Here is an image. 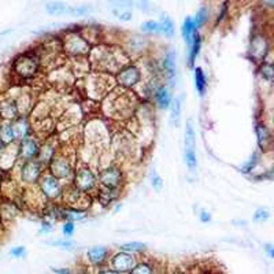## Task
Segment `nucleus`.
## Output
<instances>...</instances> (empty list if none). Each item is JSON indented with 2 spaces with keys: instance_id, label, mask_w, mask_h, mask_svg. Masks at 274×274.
Listing matches in <instances>:
<instances>
[{
  "instance_id": "nucleus-1",
  "label": "nucleus",
  "mask_w": 274,
  "mask_h": 274,
  "mask_svg": "<svg viewBox=\"0 0 274 274\" xmlns=\"http://www.w3.org/2000/svg\"><path fill=\"white\" fill-rule=\"evenodd\" d=\"M40 69V57L36 51H28L15 58L13 71L21 78H32Z\"/></svg>"
},
{
  "instance_id": "nucleus-2",
  "label": "nucleus",
  "mask_w": 274,
  "mask_h": 274,
  "mask_svg": "<svg viewBox=\"0 0 274 274\" xmlns=\"http://www.w3.org/2000/svg\"><path fill=\"white\" fill-rule=\"evenodd\" d=\"M185 163L192 173L196 171L198 167V156H196V139H195V128L192 119H188L187 129H185Z\"/></svg>"
},
{
  "instance_id": "nucleus-3",
  "label": "nucleus",
  "mask_w": 274,
  "mask_h": 274,
  "mask_svg": "<svg viewBox=\"0 0 274 274\" xmlns=\"http://www.w3.org/2000/svg\"><path fill=\"white\" fill-rule=\"evenodd\" d=\"M98 184V178L89 167H80L78 170L74 173V178H73V187L80 192V194H89L92 189L96 188Z\"/></svg>"
},
{
  "instance_id": "nucleus-4",
  "label": "nucleus",
  "mask_w": 274,
  "mask_h": 274,
  "mask_svg": "<svg viewBox=\"0 0 274 274\" xmlns=\"http://www.w3.org/2000/svg\"><path fill=\"white\" fill-rule=\"evenodd\" d=\"M44 165L38 159H32V161H24L21 165V181L24 184L33 185L37 184L40 177L44 174Z\"/></svg>"
},
{
  "instance_id": "nucleus-5",
  "label": "nucleus",
  "mask_w": 274,
  "mask_h": 274,
  "mask_svg": "<svg viewBox=\"0 0 274 274\" xmlns=\"http://www.w3.org/2000/svg\"><path fill=\"white\" fill-rule=\"evenodd\" d=\"M38 187L44 198L50 199V200H57V199L63 196V185L58 178H55L51 174H43L38 180Z\"/></svg>"
},
{
  "instance_id": "nucleus-6",
  "label": "nucleus",
  "mask_w": 274,
  "mask_h": 274,
  "mask_svg": "<svg viewBox=\"0 0 274 274\" xmlns=\"http://www.w3.org/2000/svg\"><path fill=\"white\" fill-rule=\"evenodd\" d=\"M99 182L102 188L119 189L123 182V173L117 166H109L99 173Z\"/></svg>"
},
{
  "instance_id": "nucleus-7",
  "label": "nucleus",
  "mask_w": 274,
  "mask_h": 274,
  "mask_svg": "<svg viewBox=\"0 0 274 274\" xmlns=\"http://www.w3.org/2000/svg\"><path fill=\"white\" fill-rule=\"evenodd\" d=\"M50 167V174L54 175L58 180H65L69 178L73 174V166H71L70 161L67 159L66 156L63 155H55L52 158V161L48 163Z\"/></svg>"
},
{
  "instance_id": "nucleus-8",
  "label": "nucleus",
  "mask_w": 274,
  "mask_h": 274,
  "mask_svg": "<svg viewBox=\"0 0 274 274\" xmlns=\"http://www.w3.org/2000/svg\"><path fill=\"white\" fill-rule=\"evenodd\" d=\"M142 81V71L134 65L126 66L117 74V82L123 88H134Z\"/></svg>"
},
{
  "instance_id": "nucleus-9",
  "label": "nucleus",
  "mask_w": 274,
  "mask_h": 274,
  "mask_svg": "<svg viewBox=\"0 0 274 274\" xmlns=\"http://www.w3.org/2000/svg\"><path fill=\"white\" fill-rule=\"evenodd\" d=\"M136 263L137 260L133 256V254H129V252H125V251H119V252L111 256V267H113V270L121 274L129 273Z\"/></svg>"
},
{
  "instance_id": "nucleus-10",
  "label": "nucleus",
  "mask_w": 274,
  "mask_h": 274,
  "mask_svg": "<svg viewBox=\"0 0 274 274\" xmlns=\"http://www.w3.org/2000/svg\"><path fill=\"white\" fill-rule=\"evenodd\" d=\"M267 52H269V41L265 36L256 34L251 38L250 48H248L251 59H254L255 62H263Z\"/></svg>"
},
{
  "instance_id": "nucleus-11",
  "label": "nucleus",
  "mask_w": 274,
  "mask_h": 274,
  "mask_svg": "<svg viewBox=\"0 0 274 274\" xmlns=\"http://www.w3.org/2000/svg\"><path fill=\"white\" fill-rule=\"evenodd\" d=\"M38 152H40V144L34 137H26L19 142L18 156L22 161H32L37 159Z\"/></svg>"
},
{
  "instance_id": "nucleus-12",
  "label": "nucleus",
  "mask_w": 274,
  "mask_h": 274,
  "mask_svg": "<svg viewBox=\"0 0 274 274\" xmlns=\"http://www.w3.org/2000/svg\"><path fill=\"white\" fill-rule=\"evenodd\" d=\"M65 48L73 55H84L89 51V43L78 34H71L65 41Z\"/></svg>"
},
{
  "instance_id": "nucleus-13",
  "label": "nucleus",
  "mask_w": 274,
  "mask_h": 274,
  "mask_svg": "<svg viewBox=\"0 0 274 274\" xmlns=\"http://www.w3.org/2000/svg\"><path fill=\"white\" fill-rule=\"evenodd\" d=\"M109 255L110 250L107 247L103 246H95L86 251V258L89 260V263L90 265L96 266V267L103 266L104 263L109 260Z\"/></svg>"
},
{
  "instance_id": "nucleus-14",
  "label": "nucleus",
  "mask_w": 274,
  "mask_h": 274,
  "mask_svg": "<svg viewBox=\"0 0 274 274\" xmlns=\"http://www.w3.org/2000/svg\"><path fill=\"white\" fill-rule=\"evenodd\" d=\"M19 107L18 103L11 98H6V99L0 100V117L7 121L11 119H17L19 117Z\"/></svg>"
},
{
  "instance_id": "nucleus-15",
  "label": "nucleus",
  "mask_w": 274,
  "mask_h": 274,
  "mask_svg": "<svg viewBox=\"0 0 274 274\" xmlns=\"http://www.w3.org/2000/svg\"><path fill=\"white\" fill-rule=\"evenodd\" d=\"M175 52L173 50L167 51L163 57V61H162V67L165 70L166 76L167 78L170 80L171 85H174V80H175V74H177V67H175Z\"/></svg>"
},
{
  "instance_id": "nucleus-16",
  "label": "nucleus",
  "mask_w": 274,
  "mask_h": 274,
  "mask_svg": "<svg viewBox=\"0 0 274 274\" xmlns=\"http://www.w3.org/2000/svg\"><path fill=\"white\" fill-rule=\"evenodd\" d=\"M13 129H14L15 140H19V142L26 139V137H30V133H32L30 123L22 115H19L18 118L15 119V122L13 123Z\"/></svg>"
},
{
  "instance_id": "nucleus-17",
  "label": "nucleus",
  "mask_w": 274,
  "mask_h": 274,
  "mask_svg": "<svg viewBox=\"0 0 274 274\" xmlns=\"http://www.w3.org/2000/svg\"><path fill=\"white\" fill-rule=\"evenodd\" d=\"M256 136H258V144L262 151H269L271 147V133L265 123H258L255 128Z\"/></svg>"
},
{
  "instance_id": "nucleus-18",
  "label": "nucleus",
  "mask_w": 274,
  "mask_h": 274,
  "mask_svg": "<svg viewBox=\"0 0 274 274\" xmlns=\"http://www.w3.org/2000/svg\"><path fill=\"white\" fill-rule=\"evenodd\" d=\"M154 98L158 104V107L162 110H166L170 107L171 104V95L170 90L166 85H159L154 90Z\"/></svg>"
},
{
  "instance_id": "nucleus-19",
  "label": "nucleus",
  "mask_w": 274,
  "mask_h": 274,
  "mask_svg": "<svg viewBox=\"0 0 274 274\" xmlns=\"http://www.w3.org/2000/svg\"><path fill=\"white\" fill-rule=\"evenodd\" d=\"M55 155H57L55 143L52 142V140H48V142L44 143L43 146H40V152H38L37 159L45 166L52 161V158Z\"/></svg>"
},
{
  "instance_id": "nucleus-20",
  "label": "nucleus",
  "mask_w": 274,
  "mask_h": 274,
  "mask_svg": "<svg viewBox=\"0 0 274 274\" xmlns=\"http://www.w3.org/2000/svg\"><path fill=\"white\" fill-rule=\"evenodd\" d=\"M191 50H189V57H188V66L192 69L195 65V61L198 58L200 48H202V37L198 32H195L194 37H192V43H191Z\"/></svg>"
},
{
  "instance_id": "nucleus-21",
  "label": "nucleus",
  "mask_w": 274,
  "mask_h": 274,
  "mask_svg": "<svg viewBox=\"0 0 274 274\" xmlns=\"http://www.w3.org/2000/svg\"><path fill=\"white\" fill-rule=\"evenodd\" d=\"M86 217V213L84 210L76 207H66L61 208V218H65L66 221L74 222V221H81Z\"/></svg>"
},
{
  "instance_id": "nucleus-22",
  "label": "nucleus",
  "mask_w": 274,
  "mask_h": 274,
  "mask_svg": "<svg viewBox=\"0 0 274 274\" xmlns=\"http://www.w3.org/2000/svg\"><path fill=\"white\" fill-rule=\"evenodd\" d=\"M195 86L200 96H204L207 89V78L202 67H195Z\"/></svg>"
},
{
  "instance_id": "nucleus-23",
  "label": "nucleus",
  "mask_w": 274,
  "mask_h": 274,
  "mask_svg": "<svg viewBox=\"0 0 274 274\" xmlns=\"http://www.w3.org/2000/svg\"><path fill=\"white\" fill-rule=\"evenodd\" d=\"M182 98H175L171 103V113H170V122L173 126H180L181 123V110H182Z\"/></svg>"
},
{
  "instance_id": "nucleus-24",
  "label": "nucleus",
  "mask_w": 274,
  "mask_h": 274,
  "mask_svg": "<svg viewBox=\"0 0 274 274\" xmlns=\"http://www.w3.org/2000/svg\"><path fill=\"white\" fill-rule=\"evenodd\" d=\"M196 32L194 26V18L191 17H187L182 22V28H181V33H182V37H184L185 43L191 45L192 43V37H194V33Z\"/></svg>"
},
{
  "instance_id": "nucleus-25",
  "label": "nucleus",
  "mask_w": 274,
  "mask_h": 274,
  "mask_svg": "<svg viewBox=\"0 0 274 274\" xmlns=\"http://www.w3.org/2000/svg\"><path fill=\"white\" fill-rule=\"evenodd\" d=\"M118 189H107V188H100L99 194H98V198H99L100 203L103 206H107L109 203L114 202L115 199L118 198L119 194Z\"/></svg>"
},
{
  "instance_id": "nucleus-26",
  "label": "nucleus",
  "mask_w": 274,
  "mask_h": 274,
  "mask_svg": "<svg viewBox=\"0 0 274 274\" xmlns=\"http://www.w3.org/2000/svg\"><path fill=\"white\" fill-rule=\"evenodd\" d=\"M159 28H161V32L167 37H173L174 36V24L169 15H162L161 22H159Z\"/></svg>"
},
{
  "instance_id": "nucleus-27",
  "label": "nucleus",
  "mask_w": 274,
  "mask_h": 274,
  "mask_svg": "<svg viewBox=\"0 0 274 274\" xmlns=\"http://www.w3.org/2000/svg\"><path fill=\"white\" fill-rule=\"evenodd\" d=\"M0 140L5 144H10L15 140L14 129H13V123H5L0 126Z\"/></svg>"
},
{
  "instance_id": "nucleus-28",
  "label": "nucleus",
  "mask_w": 274,
  "mask_h": 274,
  "mask_svg": "<svg viewBox=\"0 0 274 274\" xmlns=\"http://www.w3.org/2000/svg\"><path fill=\"white\" fill-rule=\"evenodd\" d=\"M260 161V154L259 152H254L252 155L250 156V159L244 163V165L240 166L241 173H251V171L255 169L258 163Z\"/></svg>"
},
{
  "instance_id": "nucleus-29",
  "label": "nucleus",
  "mask_w": 274,
  "mask_h": 274,
  "mask_svg": "<svg viewBox=\"0 0 274 274\" xmlns=\"http://www.w3.org/2000/svg\"><path fill=\"white\" fill-rule=\"evenodd\" d=\"M207 21H208V9L206 7V6H203V7H200V9L198 10L196 17H195V19H194L195 30H198L199 28H202V26H203Z\"/></svg>"
},
{
  "instance_id": "nucleus-30",
  "label": "nucleus",
  "mask_w": 274,
  "mask_h": 274,
  "mask_svg": "<svg viewBox=\"0 0 274 274\" xmlns=\"http://www.w3.org/2000/svg\"><path fill=\"white\" fill-rule=\"evenodd\" d=\"M119 248H121V251L133 254V252H143V251H146L147 244L146 243H139V241H132V243H125L122 246H119Z\"/></svg>"
},
{
  "instance_id": "nucleus-31",
  "label": "nucleus",
  "mask_w": 274,
  "mask_h": 274,
  "mask_svg": "<svg viewBox=\"0 0 274 274\" xmlns=\"http://www.w3.org/2000/svg\"><path fill=\"white\" fill-rule=\"evenodd\" d=\"M48 14L51 15H61V14H69V6L62 5V3H48L45 6Z\"/></svg>"
},
{
  "instance_id": "nucleus-32",
  "label": "nucleus",
  "mask_w": 274,
  "mask_h": 274,
  "mask_svg": "<svg viewBox=\"0 0 274 274\" xmlns=\"http://www.w3.org/2000/svg\"><path fill=\"white\" fill-rule=\"evenodd\" d=\"M259 73H260V76H262V78L267 81V82H271V81H273L274 69H273V65H271L270 62H263V63L260 65Z\"/></svg>"
},
{
  "instance_id": "nucleus-33",
  "label": "nucleus",
  "mask_w": 274,
  "mask_h": 274,
  "mask_svg": "<svg viewBox=\"0 0 274 274\" xmlns=\"http://www.w3.org/2000/svg\"><path fill=\"white\" fill-rule=\"evenodd\" d=\"M128 274H154V269H152V266L150 263L140 262V263H136L134 267Z\"/></svg>"
},
{
  "instance_id": "nucleus-34",
  "label": "nucleus",
  "mask_w": 274,
  "mask_h": 274,
  "mask_svg": "<svg viewBox=\"0 0 274 274\" xmlns=\"http://www.w3.org/2000/svg\"><path fill=\"white\" fill-rule=\"evenodd\" d=\"M142 30L146 33H161V28H159V22L156 21H146L144 24H142Z\"/></svg>"
},
{
  "instance_id": "nucleus-35",
  "label": "nucleus",
  "mask_w": 274,
  "mask_h": 274,
  "mask_svg": "<svg viewBox=\"0 0 274 274\" xmlns=\"http://www.w3.org/2000/svg\"><path fill=\"white\" fill-rule=\"evenodd\" d=\"M150 180H151L152 188L155 189L156 192H161L162 188H163V181H162V177L155 170L151 171V175H150Z\"/></svg>"
},
{
  "instance_id": "nucleus-36",
  "label": "nucleus",
  "mask_w": 274,
  "mask_h": 274,
  "mask_svg": "<svg viewBox=\"0 0 274 274\" xmlns=\"http://www.w3.org/2000/svg\"><path fill=\"white\" fill-rule=\"evenodd\" d=\"M90 10L92 9H90V7H86V6H74V7L69 6V14L78 15V17H81V15L88 14Z\"/></svg>"
},
{
  "instance_id": "nucleus-37",
  "label": "nucleus",
  "mask_w": 274,
  "mask_h": 274,
  "mask_svg": "<svg viewBox=\"0 0 274 274\" xmlns=\"http://www.w3.org/2000/svg\"><path fill=\"white\" fill-rule=\"evenodd\" d=\"M47 244L50 246H55V247H61L63 250H73L74 247V243L70 240H54V241H47Z\"/></svg>"
},
{
  "instance_id": "nucleus-38",
  "label": "nucleus",
  "mask_w": 274,
  "mask_h": 274,
  "mask_svg": "<svg viewBox=\"0 0 274 274\" xmlns=\"http://www.w3.org/2000/svg\"><path fill=\"white\" fill-rule=\"evenodd\" d=\"M269 217H270L269 211H267L266 208L260 207L258 208L255 211V214H254V221H256V222H263L266 219H269Z\"/></svg>"
},
{
  "instance_id": "nucleus-39",
  "label": "nucleus",
  "mask_w": 274,
  "mask_h": 274,
  "mask_svg": "<svg viewBox=\"0 0 274 274\" xmlns=\"http://www.w3.org/2000/svg\"><path fill=\"white\" fill-rule=\"evenodd\" d=\"M76 231V226H74V222H70V221H66V222L62 225V233L66 237L73 236V233Z\"/></svg>"
},
{
  "instance_id": "nucleus-40",
  "label": "nucleus",
  "mask_w": 274,
  "mask_h": 274,
  "mask_svg": "<svg viewBox=\"0 0 274 274\" xmlns=\"http://www.w3.org/2000/svg\"><path fill=\"white\" fill-rule=\"evenodd\" d=\"M25 254H26V250L22 246L14 247V248L10 250V255L14 256V258H22V256H25Z\"/></svg>"
},
{
  "instance_id": "nucleus-41",
  "label": "nucleus",
  "mask_w": 274,
  "mask_h": 274,
  "mask_svg": "<svg viewBox=\"0 0 274 274\" xmlns=\"http://www.w3.org/2000/svg\"><path fill=\"white\" fill-rule=\"evenodd\" d=\"M114 14L117 15L121 21H125V22H128V21L132 19V13H130L129 10H125V11H121V13H118V11H115V10H114Z\"/></svg>"
},
{
  "instance_id": "nucleus-42",
  "label": "nucleus",
  "mask_w": 274,
  "mask_h": 274,
  "mask_svg": "<svg viewBox=\"0 0 274 274\" xmlns=\"http://www.w3.org/2000/svg\"><path fill=\"white\" fill-rule=\"evenodd\" d=\"M54 229V226L51 225V222H48V221H43L41 222V227H40V233H48V232H51Z\"/></svg>"
},
{
  "instance_id": "nucleus-43",
  "label": "nucleus",
  "mask_w": 274,
  "mask_h": 274,
  "mask_svg": "<svg viewBox=\"0 0 274 274\" xmlns=\"http://www.w3.org/2000/svg\"><path fill=\"white\" fill-rule=\"evenodd\" d=\"M199 217H200V221L204 223H207L211 221V214L208 213V211H202V213L199 214Z\"/></svg>"
},
{
  "instance_id": "nucleus-44",
  "label": "nucleus",
  "mask_w": 274,
  "mask_h": 274,
  "mask_svg": "<svg viewBox=\"0 0 274 274\" xmlns=\"http://www.w3.org/2000/svg\"><path fill=\"white\" fill-rule=\"evenodd\" d=\"M225 15H226V3H223V6H222V13H221V14L218 15L217 22H219V21H222L223 17H225Z\"/></svg>"
},
{
  "instance_id": "nucleus-45",
  "label": "nucleus",
  "mask_w": 274,
  "mask_h": 274,
  "mask_svg": "<svg viewBox=\"0 0 274 274\" xmlns=\"http://www.w3.org/2000/svg\"><path fill=\"white\" fill-rule=\"evenodd\" d=\"M265 250L267 251V254H269L270 258H274V250H273V246H271V244H266Z\"/></svg>"
},
{
  "instance_id": "nucleus-46",
  "label": "nucleus",
  "mask_w": 274,
  "mask_h": 274,
  "mask_svg": "<svg viewBox=\"0 0 274 274\" xmlns=\"http://www.w3.org/2000/svg\"><path fill=\"white\" fill-rule=\"evenodd\" d=\"M98 274H121V273H118V271H115V270L113 269H103L99 270V273Z\"/></svg>"
},
{
  "instance_id": "nucleus-47",
  "label": "nucleus",
  "mask_w": 274,
  "mask_h": 274,
  "mask_svg": "<svg viewBox=\"0 0 274 274\" xmlns=\"http://www.w3.org/2000/svg\"><path fill=\"white\" fill-rule=\"evenodd\" d=\"M54 271L57 274H71V270L70 269H54Z\"/></svg>"
},
{
  "instance_id": "nucleus-48",
  "label": "nucleus",
  "mask_w": 274,
  "mask_h": 274,
  "mask_svg": "<svg viewBox=\"0 0 274 274\" xmlns=\"http://www.w3.org/2000/svg\"><path fill=\"white\" fill-rule=\"evenodd\" d=\"M6 144L3 142H2V140H0V152H2V150H3V147H5Z\"/></svg>"
},
{
  "instance_id": "nucleus-49",
  "label": "nucleus",
  "mask_w": 274,
  "mask_h": 274,
  "mask_svg": "<svg viewBox=\"0 0 274 274\" xmlns=\"http://www.w3.org/2000/svg\"><path fill=\"white\" fill-rule=\"evenodd\" d=\"M174 274H189V273H187V271H180V270H177V271H175Z\"/></svg>"
}]
</instances>
